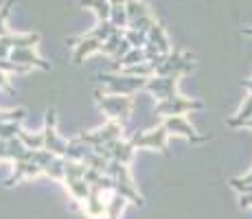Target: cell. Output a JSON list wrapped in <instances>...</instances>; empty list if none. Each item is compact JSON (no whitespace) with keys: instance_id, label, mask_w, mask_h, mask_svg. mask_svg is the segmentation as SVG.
<instances>
[{"instance_id":"8fae6325","label":"cell","mask_w":252,"mask_h":219,"mask_svg":"<svg viewBox=\"0 0 252 219\" xmlns=\"http://www.w3.org/2000/svg\"><path fill=\"white\" fill-rule=\"evenodd\" d=\"M164 127L169 129V134L171 136H182V138H187L191 145H202L208 140V136H202L197 134L195 127H193L191 123H189V119L184 114L180 116H167V119H162Z\"/></svg>"},{"instance_id":"e0dca14e","label":"cell","mask_w":252,"mask_h":219,"mask_svg":"<svg viewBox=\"0 0 252 219\" xmlns=\"http://www.w3.org/2000/svg\"><path fill=\"white\" fill-rule=\"evenodd\" d=\"M64 187H66V191H68V195H70L75 206H81V204L88 199L90 191H92V187H90L88 180H86V175H79V178H66Z\"/></svg>"},{"instance_id":"52a82bcc","label":"cell","mask_w":252,"mask_h":219,"mask_svg":"<svg viewBox=\"0 0 252 219\" xmlns=\"http://www.w3.org/2000/svg\"><path fill=\"white\" fill-rule=\"evenodd\" d=\"M195 66H197V62L191 53L171 51L169 55L162 57L156 75H187V72H191Z\"/></svg>"},{"instance_id":"ffe728a7","label":"cell","mask_w":252,"mask_h":219,"mask_svg":"<svg viewBox=\"0 0 252 219\" xmlns=\"http://www.w3.org/2000/svg\"><path fill=\"white\" fill-rule=\"evenodd\" d=\"M127 199H125L121 193H110L108 195V206H105V219H119L121 213H123V208L127 206Z\"/></svg>"},{"instance_id":"5bb4252c","label":"cell","mask_w":252,"mask_h":219,"mask_svg":"<svg viewBox=\"0 0 252 219\" xmlns=\"http://www.w3.org/2000/svg\"><path fill=\"white\" fill-rule=\"evenodd\" d=\"M35 48L37 46H18L9 53V60L24 64V66H31V68H40V70H51V64L37 55Z\"/></svg>"},{"instance_id":"f1b7e54d","label":"cell","mask_w":252,"mask_h":219,"mask_svg":"<svg viewBox=\"0 0 252 219\" xmlns=\"http://www.w3.org/2000/svg\"><path fill=\"white\" fill-rule=\"evenodd\" d=\"M246 127H250V129H252V119L248 121V123H246Z\"/></svg>"},{"instance_id":"d4e9b609","label":"cell","mask_w":252,"mask_h":219,"mask_svg":"<svg viewBox=\"0 0 252 219\" xmlns=\"http://www.w3.org/2000/svg\"><path fill=\"white\" fill-rule=\"evenodd\" d=\"M27 110L16 108V110H0V123H7V121H24Z\"/></svg>"},{"instance_id":"5b68a950","label":"cell","mask_w":252,"mask_h":219,"mask_svg":"<svg viewBox=\"0 0 252 219\" xmlns=\"http://www.w3.org/2000/svg\"><path fill=\"white\" fill-rule=\"evenodd\" d=\"M195 110H204V103L195 99H184L182 94H176L173 99L158 101L156 108H154V114L158 119H167V116H180V114H189V112H195Z\"/></svg>"},{"instance_id":"f546056e","label":"cell","mask_w":252,"mask_h":219,"mask_svg":"<svg viewBox=\"0 0 252 219\" xmlns=\"http://www.w3.org/2000/svg\"><path fill=\"white\" fill-rule=\"evenodd\" d=\"M0 162H2V160H0Z\"/></svg>"},{"instance_id":"44dd1931","label":"cell","mask_w":252,"mask_h":219,"mask_svg":"<svg viewBox=\"0 0 252 219\" xmlns=\"http://www.w3.org/2000/svg\"><path fill=\"white\" fill-rule=\"evenodd\" d=\"M125 37H127V42L132 44L134 48H145L149 44V35L147 31H140V29H132L127 27L125 29Z\"/></svg>"},{"instance_id":"7a4b0ae2","label":"cell","mask_w":252,"mask_h":219,"mask_svg":"<svg viewBox=\"0 0 252 219\" xmlns=\"http://www.w3.org/2000/svg\"><path fill=\"white\" fill-rule=\"evenodd\" d=\"M108 175L114 178V193H121L129 204L134 206L143 208L145 206V197L138 193V187L134 182L132 173H129V164H123V162H116V160H110L108 164Z\"/></svg>"},{"instance_id":"ac0fdd59","label":"cell","mask_w":252,"mask_h":219,"mask_svg":"<svg viewBox=\"0 0 252 219\" xmlns=\"http://www.w3.org/2000/svg\"><path fill=\"white\" fill-rule=\"evenodd\" d=\"M147 35H149V42H152L154 46H156L158 51L162 53V55H169V53L173 51V48H171V42H169V37H167V31H164V27H162V24L158 22V20L154 22V27L149 29Z\"/></svg>"},{"instance_id":"484cf974","label":"cell","mask_w":252,"mask_h":219,"mask_svg":"<svg viewBox=\"0 0 252 219\" xmlns=\"http://www.w3.org/2000/svg\"><path fill=\"white\" fill-rule=\"evenodd\" d=\"M235 191L239 193V206L250 208L252 206V184H248V187H237Z\"/></svg>"},{"instance_id":"7c38bea8","label":"cell","mask_w":252,"mask_h":219,"mask_svg":"<svg viewBox=\"0 0 252 219\" xmlns=\"http://www.w3.org/2000/svg\"><path fill=\"white\" fill-rule=\"evenodd\" d=\"M103 158L108 160H116V162H123V164H132L134 154H136V147H134L132 140H123V138H116L108 145H101V147H94Z\"/></svg>"},{"instance_id":"9c48e42d","label":"cell","mask_w":252,"mask_h":219,"mask_svg":"<svg viewBox=\"0 0 252 219\" xmlns=\"http://www.w3.org/2000/svg\"><path fill=\"white\" fill-rule=\"evenodd\" d=\"M125 9H127V20H129L127 27L140 29V31L149 33V29L156 22V16H154V11L149 9V4L143 2V0H127Z\"/></svg>"},{"instance_id":"d6986e66","label":"cell","mask_w":252,"mask_h":219,"mask_svg":"<svg viewBox=\"0 0 252 219\" xmlns=\"http://www.w3.org/2000/svg\"><path fill=\"white\" fill-rule=\"evenodd\" d=\"M77 2L84 9H92L99 20H110V16H112V2L110 0H77Z\"/></svg>"},{"instance_id":"2e32d148","label":"cell","mask_w":252,"mask_h":219,"mask_svg":"<svg viewBox=\"0 0 252 219\" xmlns=\"http://www.w3.org/2000/svg\"><path fill=\"white\" fill-rule=\"evenodd\" d=\"M13 167H16V169H13V173L2 182L7 188L16 187L22 178H37V175H44V173H42V169H40V164H37L33 158L18 160V162H13Z\"/></svg>"},{"instance_id":"cb8c5ba5","label":"cell","mask_w":252,"mask_h":219,"mask_svg":"<svg viewBox=\"0 0 252 219\" xmlns=\"http://www.w3.org/2000/svg\"><path fill=\"white\" fill-rule=\"evenodd\" d=\"M16 4V0H7V2L0 7V37L9 35V29H7V18H9V11H11V7Z\"/></svg>"},{"instance_id":"277c9868","label":"cell","mask_w":252,"mask_h":219,"mask_svg":"<svg viewBox=\"0 0 252 219\" xmlns=\"http://www.w3.org/2000/svg\"><path fill=\"white\" fill-rule=\"evenodd\" d=\"M44 149L48 152L62 156V158H66L68 156V147H70V140L62 138L60 134H57V110L55 108H48L46 110V116H44Z\"/></svg>"},{"instance_id":"30bf717a","label":"cell","mask_w":252,"mask_h":219,"mask_svg":"<svg viewBox=\"0 0 252 219\" xmlns=\"http://www.w3.org/2000/svg\"><path fill=\"white\" fill-rule=\"evenodd\" d=\"M123 127L125 125L119 123V121H108V123L99 129L81 131L79 138L84 140V143L92 145V147H101V145H108V143H112V140L121 138V136H123Z\"/></svg>"},{"instance_id":"4fadbf2b","label":"cell","mask_w":252,"mask_h":219,"mask_svg":"<svg viewBox=\"0 0 252 219\" xmlns=\"http://www.w3.org/2000/svg\"><path fill=\"white\" fill-rule=\"evenodd\" d=\"M66 44L75 48V53H72V64H77V66H79L88 55H92V53L103 51V40L92 37V35H88V33L81 35V37H70V40H66Z\"/></svg>"},{"instance_id":"8992f818","label":"cell","mask_w":252,"mask_h":219,"mask_svg":"<svg viewBox=\"0 0 252 219\" xmlns=\"http://www.w3.org/2000/svg\"><path fill=\"white\" fill-rule=\"evenodd\" d=\"M169 129L164 127V123H160L158 127H154V129H147V131H138V134H134L132 138V143H134V147L136 149H154V152H160L167 156V138H169Z\"/></svg>"},{"instance_id":"3957f363","label":"cell","mask_w":252,"mask_h":219,"mask_svg":"<svg viewBox=\"0 0 252 219\" xmlns=\"http://www.w3.org/2000/svg\"><path fill=\"white\" fill-rule=\"evenodd\" d=\"M149 77H136V75H125V72H99L94 81L103 84V90L108 94H136L145 90Z\"/></svg>"},{"instance_id":"9a60e30c","label":"cell","mask_w":252,"mask_h":219,"mask_svg":"<svg viewBox=\"0 0 252 219\" xmlns=\"http://www.w3.org/2000/svg\"><path fill=\"white\" fill-rule=\"evenodd\" d=\"M108 191L99 187H92L88 199L81 204V213H84L88 219H99V217H105V206H108V197H103Z\"/></svg>"},{"instance_id":"6da1fadb","label":"cell","mask_w":252,"mask_h":219,"mask_svg":"<svg viewBox=\"0 0 252 219\" xmlns=\"http://www.w3.org/2000/svg\"><path fill=\"white\" fill-rule=\"evenodd\" d=\"M94 101L103 114L108 116V121H119V123H127L132 116L134 108V96L132 94H108L105 90H94Z\"/></svg>"},{"instance_id":"603a6c76","label":"cell","mask_w":252,"mask_h":219,"mask_svg":"<svg viewBox=\"0 0 252 219\" xmlns=\"http://www.w3.org/2000/svg\"><path fill=\"white\" fill-rule=\"evenodd\" d=\"M110 20H112L119 29H127V9H125V4H112V16H110Z\"/></svg>"},{"instance_id":"7402d4cb","label":"cell","mask_w":252,"mask_h":219,"mask_svg":"<svg viewBox=\"0 0 252 219\" xmlns=\"http://www.w3.org/2000/svg\"><path fill=\"white\" fill-rule=\"evenodd\" d=\"M18 138H20L29 149H44V131H40V134H27L24 129H20Z\"/></svg>"},{"instance_id":"ba28073f","label":"cell","mask_w":252,"mask_h":219,"mask_svg":"<svg viewBox=\"0 0 252 219\" xmlns=\"http://www.w3.org/2000/svg\"><path fill=\"white\" fill-rule=\"evenodd\" d=\"M182 75H154L147 79L145 84V90L154 96L156 101H167V99H173L178 92V81H180Z\"/></svg>"},{"instance_id":"4316f807","label":"cell","mask_w":252,"mask_h":219,"mask_svg":"<svg viewBox=\"0 0 252 219\" xmlns=\"http://www.w3.org/2000/svg\"><path fill=\"white\" fill-rule=\"evenodd\" d=\"M0 90H7L9 94H16V90H13L11 79H9L7 70H0Z\"/></svg>"},{"instance_id":"83f0119b","label":"cell","mask_w":252,"mask_h":219,"mask_svg":"<svg viewBox=\"0 0 252 219\" xmlns=\"http://www.w3.org/2000/svg\"><path fill=\"white\" fill-rule=\"evenodd\" d=\"M110 2H112V4H125L127 0H110Z\"/></svg>"}]
</instances>
